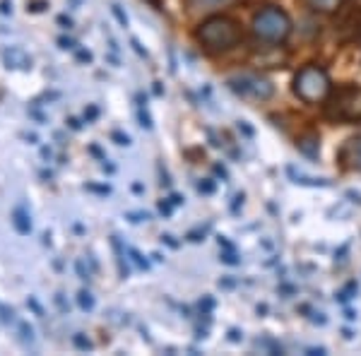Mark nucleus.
<instances>
[{
	"instance_id": "f257e3e1",
	"label": "nucleus",
	"mask_w": 361,
	"mask_h": 356,
	"mask_svg": "<svg viewBox=\"0 0 361 356\" xmlns=\"http://www.w3.org/2000/svg\"><path fill=\"white\" fill-rule=\"evenodd\" d=\"M195 37L207 51H229L241 42V27L231 17L214 15L197 27Z\"/></svg>"
},
{
	"instance_id": "f03ea898",
	"label": "nucleus",
	"mask_w": 361,
	"mask_h": 356,
	"mask_svg": "<svg viewBox=\"0 0 361 356\" xmlns=\"http://www.w3.org/2000/svg\"><path fill=\"white\" fill-rule=\"evenodd\" d=\"M253 34L265 44H282L292 34V17L284 13L282 8L267 5L253 15Z\"/></svg>"
},
{
	"instance_id": "7ed1b4c3",
	"label": "nucleus",
	"mask_w": 361,
	"mask_h": 356,
	"mask_svg": "<svg viewBox=\"0 0 361 356\" xmlns=\"http://www.w3.org/2000/svg\"><path fill=\"white\" fill-rule=\"evenodd\" d=\"M333 82L330 75L320 66H304L294 78V94L304 99L306 104H320L330 97Z\"/></svg>"
},
{
	"instance_id": "20e7f679",
	"label": "nucleus",
	"mask_w": 361,
	"mask_h": 356,
	"mask_svg": "<svg viewBox=\"0 0 361 356\" xmlns=\"http://www.w3.org/2000/svg\"><path fill=\"white\" fill-rule=\"evenodd\" d=\"M325 113L333 121H361V87L359 85H345L337 92H330Z\"/></svg>"
},
{
	"instance_id": "39448f33",
	"label": "nucleus",
	"mask_w": 361,
	"mask_h": 356,
	"mask_svg": "<svg viewBox=\"0 0 361 356\" xmlns=\"http://www.w3.org/2000/svg\"><path fill=\"white\" fill-rule=\"evenodd\" d=\"M229 90L246 102H267L275 94V85L260 75H236L229 80Z\"/></svg>"
},
{
	"instance_id": "423d86ee",
	"label": "nucleus",
	"mask_w": 361,
	"mask_h": 356,
	"mask_svg": "<svg viewBox=\"0 0 361 356\" xmlns=\"http://www.w3.org/2000/svg\"><path fill=\"white\" fill-rule=\"evenodd\" d=\"M296 147H299L301 154H306L308 159H316L318 152H320V140L316 135H306V137H301L299 142H296Z\"/></svg>"
},
{
	"instance_id": "0eeeda50",
	"label": "nucleus",
	"mask_w": 361,
	"mask_h": 356,
	"mask_svg": "<svg viewBox=\"0 0 361 356\" xmlns=\"http://www.w3.org/2000/svg\"><path fill=\"white\" fill-rule=\"evenodd\" d=\"M313 13H335L342 5V0H304Z\"/></svg>"
},
{
	"instance_id": "6e6552de",
	"label": "nucleus",
	"mask_w": 361,
	"mask_h": 356,
	"mask_svg": "<svg viewBox=\"0 0 361 356\" xmlns=\"http://www.w3.org/2000/svg\"><path fill=\"white\" fill-rule=\"evenodd\" d=\"M287 171H289V176L294 178V183H301V185H320V188L330 185V180H325V178H308V176H304V173H296L294 166H289Z\"/></svg>"
},
{
	"instance_id": "1a4fd4ad",
	"label": "nucleus",
	"mask_w": 361,
	"mask_h": 356,
	"mask_svg": "<svg viewBox=\"0 0 361 356\" xmlns=\"http://www.w3.org/2000/svg\"><path fill=\"white\" fill-rule=\"evenodd\" d=\"M15 226H17V229H20L22 233H27L29 229H32V224H29L27 217L20 212V209H17V212H15Z\"/></svg>"
},
{
	"instance_id": "9d476101",
	"label": "nucleus",
	"mask_w": 361,
	"mask_h": 356,
	"mask_svg": "<svg viewBox=\"0 0 361 356\" xmlns=\"http://www.w3.org/2000/svg\"><path fill=\"white\" fill-rule=\"evenodd\" d=\"M80 306L90 311V308L94 306V299H92V294H87V291H82V294H80Z\"/></svg>"
},
{
	"instance_id": "9b49d317",
	"label": "nucleus",
	"mask_w": 361,
	"mask_h": 356,
	"mask_svg": "<svg viewBox=\"0 0 361 356\" xmlns=\"http://www.w3.org/2000/svg\"><path fill=\"white\" fill-rule=\"evenodd\" d=\"M75 344H78L80 349H92V344H90V340H85L82 335H78L75 337Z\"/></svg>"
},
{
	"instance_id": "f8f14e48",
	"label": "nucleus",
	"mask_w": 361,
	"mask_h": 356,
	"mask_svg": "<svg viewBox=\"0 0 361 356\" xmlns=\"http://www.w3.org/2000/svg\"><path fill=\"white\" fill-rule=\"evenodd\" d=\"M222 260L226 262V265H238V258H236L234 253H224V255H222Z\"/></svg>"
},
{
	"instance_id": "ddd939ff",
	"label": "nucleus",
	"mask_w": 361,
	"mask_h": 356,
	"mask_svg": "<svg viewBox=\"0 0 361 356\" xmlns=\"http://www.w3.org/2000/svg\"><path fill=\"white\" fill-rule=\"evenodd\" d=\"M197 190H200V192H212V190H214V183H209V180H205V183L197 185Z\"/></svg>"
},
{
	"instance_id": "4468645a",
	"label": "nucleus",
	"mask_w": 361,
	"mask_h": 356,
	"mask_svg": "<svg viewBox=\"0 0 361 356\" xmlns=\"http://www.w3.org/2000/svg\"><path fill=\"white\" fill-rule=\"evenodd\" d=\"M114 15H116V17H118V20H121V25H126V22H128V20H126V15L121 13V8H118V5H114Z\"/></svg>"
},
{
	"instance_id": "2eb2a0df",
	"label": "nucleus",
	"mask_w": 361,
	"mask_h": 356,
	"mask_svg": "<svg viewBox=\"0 0 361 356\" xmlns=\"http://www.w3.org/2000/svg\"><path fill=\"white\" fill-rule=\"evenodd\" d=\"M114 137H116V140H118V145H130V137H128V135L123 137V135H118V133H116V135H114Z\"/></svg>"
},
{
	"instance_id": "dca6fc26",
	"label": "nucleus",
	"mask_w": 361,
	"mask_h": 356,
	"mask_svg": "<svg viewBox=\"0 0 361 356\" xmlns=\"http://www.w3.org/2000/svg\"><path fill=\"white\" fill-rule=\"evenodd\" d=\"M238 128H241V130L246 133V135H253V130H250V128H248L246 123H243V121H241V123H238Z\"/></svg>"
},
{
	"instance_id": "f3484780",
	"label": "nucleus",
	"mask_w": 361,
	"mask_h": 356,
	"mask_svg": "<svg viewBox=\"0 0 361 356\" xmlns=\"http://www.w3.org/2000/svg\"><path fill=\"white\" fill-rule=\"evenodd\" d=\"M229 340H231V342H238L241 337H238V332H236V330H231V332H229Z\"/></svg>"
},
{
	"instance_id": "a211bd4d",
	"label": "nucleus",
	"mask_w": 361,
	"mask_h": 356,
	"mask_svg": "<svg viewBox=\"0 0 361 356\" xmlns=\"http://www.w3.org/2000/svg\"><path fill=\"white\" fill-rule=\"evenodd\" d=\"M61 44H63V49H70V46H73V42H68V39H61Z\"/></svg>"
}]
</instances>
